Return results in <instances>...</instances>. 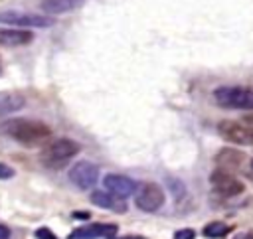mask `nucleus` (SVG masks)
Returning a JSON list of instances; mask_svg holds the SVG:
<instances>
[{"label": "nucleus", "mask_w": 253, "mask_h": 239, "mask_svg": "<svg viewBox=\"0 0 253 239\" xmlns=\"http://www.w3.org/2000/svg\"><path fill=\"white\" fill-rule=\"evenodd\" d=\"M69 180L73 186H77L81 190H89L99 180V166L89 160H81L69 170Z\"/></svg>", "instance_id": "nucleus-8"}, {"label": "nucleus", "mask_w": 253, "mask_h": 239, "mask_svg": "<svg viewBox=\"0 0 253 239\" xmlns=\"http://www.w3.org/2000/svg\"><path fill=\"white\" fill-rule=\"evenodd\" d=\"M34 40V34L28 30H0V47L26 45Z\"/></svg>", "instance_id": "nucleus-13"}, {"label": "nucleus", "mask_w": 253, "mask_h": 239, "mask_svg": "<svg viewBox=\"0 0 253 239\" xmlns=\"http://www.w3.org/2000/svg\"><path fill=\"white\" fill-rule=\"evenodd\" d=\"M89 199H91V203H95V205H99V207H103V209H111V211H115V213H125V211L128 209L126 201H123V198H119V196H115V194H111V192L95 190V192L89 196Z\"/></svg>", "instance_id": "nucleus-10"}, {"label": "nucleus", "mask_w": 253, "mask_h": 239, "mask_svg": "<svg viewBox=\"0 0 253 239\" xmlns=\"http://www.w3.org/2000/svg\"><path fill=\"white\" fill-rule=\"evenodd\" d=\"M83 0H42V10L45 14H65L79 8Z\"/></svg>", "instance_id": "nucleus-15"}, {"label": "nucleus", "mask_w": 253, "mask_h": 239, "mask_svg": "<svg viewBox=\"0 0 253 239\" xmlns=\"http://www.w3.org/2000/svg\"><path fill=\"white\" fill-rule=\"evenodd\" d=\"M117 225L115 223H95V225H87V227H79L75 231L69 233L67 239H97V237H111L117 233Z\"/></svg>", "instance_id": "nucleus-11"}, {"label": "nucleus", "mask_w": 253, "mask_h": 239, "mask_svg": "<svg viewBox=\"0 0 253 239\" xmlns=\"http://www.w3.org/2000/svg\"><path fill=\"white\" fill-rule=\"evenodd\" d=\"M243 162H245V154L235 148H221L215 154V164L219 170H227V172L237 170V168H241Z\"/></svg>", "instance_id": "nucleus-12"}, {"label": "nucleus", "mask_w": 253, "mask_h": 239, "mask_svg": "<svg viewBox=\"0 0 253 239\" xmlns=\"http://www.w3.org/2000/svg\"><path fill=\"white\" fill-rule=\"evenodd\" d=\"M109 239H117V237H109ZM119 239H144V237H136V235H128V237H119Z\"/></svg>", "instance_id": "nucleus-21"}, {"label": "nucleus", "mask_w": 253, "mask_h": 239, "mask_svg": "<svg viewBox=\"0 0 253 239\" xmlns=\"http://www.w3.org/2000/svg\"><path fill=\"white\" fill-rule=\"evenodd\" d=\"M0 22L8 26H26V28H49L53 20L40 14H26L20 10H4L0 12Z\"/></svg>", "instance_id": "nucleus-5"}, {"label": "nucleus", "mask_w": 253, "mask_h": 239, "mask_svg": "<svg viewBox=\"0 0 253 239\" xmlns=\"http://www.w3.org/2000/svg\"><path fill=\"white\" fill-rule=\"evenodd\" d=\"M249 174H251V176H253V160H251V162H249Z\"/></svg>", "instance_id": "nucleus-23"}, {"label": "nucleus", "mask_w": 253, "mask_h": 239, "mask_svg": "<svg viewBox=\"0 0 253 239\" xmlns=\"http://www.w3.org/2000/svg\"><path fill=\"white\" fill-rule=\"evenodd\" d=\"M134 203H136L138 209H142L146 213H152L158 207H162V203H164V192L154 182L142 184L140 190H138V194H136V198H134Z\"/></svg>", "instance_id": "nucleus-6"}, {"label": "nucleus", "mask_w": 253, "mask_h": 239, "mask_svg": "<svg viewBox=\"0 0 253 239\" xmlns=\"http://www.w3.org/2000/svg\"><path fill=\"white\" fill-rule=\"evenodd\" d=\"M194 237H196L194 229H180L174 233V239H194Z\"/></svg>", "instance_id": "nucleus-18"}, {"label": "nucleus", "mask_w": 253, "mask_h": 239, "mask_svg": "<svg viewBox=\"0 0 253 239\" xmlns=\"http://www.w3.org/2000/svg\"><path fill=\"white\" fill-rule=\"evenodd\" d=\"M245 120H247L249 124H253V113H251V115H245Z\"/></svg>", "instance_id": "nucleus-22"}, {"label": "nucleus", "mask_w": 253, "mask_h": 239, "mask_svg": "<svg viewBox=\"0 0 253 239\" xmlns=\"http://www.w3.org/2000/svg\"><path fill=\"white\" fill-rule=\"evenodd\" d=\"M24 97L14 91H0V115L16 113L24 107Z\"/></svg>", "instance_id": "nucleus-14"}, {"label": "nucleus", "mask_w": 253, "mask_h": 239, "mask_svg": "<svg viewBox=\"0 0 253 239\" xmlns=\"http://www.w3.org/2000/svg\"><path fill=\"white\" fill-rule=\"evenodd\" d=\"M12 176H14V170L10 166H6L4 162H0V178L2 180H10Z\"/></svg>", "instance_id": "nucleus-19"}, {"label": "nucleus", "mask_w": 253, "mask_h": 239, "mask_svg": "<svg viewBox=\"0 0 253 239\" xmlns=\"http://www.w3.org/2000/svg\"><path fill=\"white\" fill-rule=\"evenodd\" d=\"M210 184H211V188L217 192V194H221V196H225V198H233V196H239L241 192H243V182L241 180H237L231 172H227V170H215V172H211V176H210Z\"/></svg>", "instance_id": "nucleus-7"}, {"label": "nucleus", "mask_w": 253, "mask_h": 239, "mask_svg": "<svg viewBox=\"0 0 253 239\" xmlns=\"http://www.w3.org/2000/svg\"><path fill=\"white\" fill-rule=\"evenodd\" d=\"M229 231H231V227L225 225V223H221V221H211V223H208V225L204 227V235L210 237V239H221V237H225Z\"/></svg>", "instance_id": "nucleus-16"}, {"label": "nucleus", "mask_w": 253, "mask_h": 239, "mask_svg": "<svg viewBox=\"0 0 253 239\" xmlns=\"http://www.w3.org/2000/svg\"><path fill=\"white\" fill-rule=\"evenodd\" d=\"M2 128H4V132L8 136H12L14 140L24 142V144L43 142L51 134V128L47 124H43L40 120H30V119H12V120H6L2 124Z\"/></svg>", "instance_id": "nucleus-1"}, {"label": "nucleus", "mask_w": 253, "mask_h": 239, "mask_svg": "<svg viewBox=\"0 0 253 239\" xmlns=\"http://www.w3.org/2000/svg\"><path fill=\"white\" fill-rule=\"evenodd\" d=\"M79 150H81V146L75 140H71V138H59V140H53L42 152V160H43L45 166H65V160L73 158Z\"/></svg>", "instance_id": "nucleus-3"}, {"label": "nucleus", "mask_w": 253, "mask_h": 239, "mask_svg": "<svg viewBox=\"0 0 253 239\" xmlns=\"http://www.w3.org/2000/svg\"><path fill=\"white\" fill-rule=\"evenodd\" d=\"M213 101L223 109L253 111V89L249 87H217Z\"/></svg>", "instance_id": "nucleus-2"}, {"label": "nucleus", "mask_w": 253, "mask_h": 239, "mask_svg": "<svg viewBox=\"0 0 253 239\" xmlns=\"http://www.w3.org/2000/svg\"><path fill=\"white\" fill-rule=\"evenodd\" d=\"M217 130L231 144H239V146L253 144V126L251 124H243V122H235V120H221L217 124Z\"/></svg>", "instance_id": "nucleus-4"}, {"label": "nucleus", "mask_w": 253, "mask_h": 239, "mask_svg": "<svg viewBox=\"0 0 253 239\" xmlns=\"http://www.w3.org/2000/svg\"><path fill=\"white\" fill-rule=\"evenodd\" d=\"M0 239H10V229L6 225H0Z\"/></svg>", "instance_id": "nucleus-20"}, {"label": "nucleus", "mask_w": 253, "mask_h": 239, "mask_svg": "<svg viewBox=\"0 0 253 239\" xmlns=\"http://www.w3.org/2000/svg\"><path fill=\"white\" fill-rule=\"evenodd\" d=\"M36 237H38V239H57L55 233H53L51 229H47V227H40V229L36 231Z\"/></svg>", "instance_id": "nucleus-17"}, {"label": "nucleus", "mask_w": 253, "mask_h": 239, "mask_svg": "<svg viewBox=\"0 0 253 239\" xmlns=\"http://www.w3.org/2000/svg\"><path fill=\"white\" fill-rule=\"evenodd\" d=\"M103 184H105V190L119 196V198H128L130 194L136 192V182L128 176H123V174H107L103 178Z\"/></svg>", "instance_id": "nucleus-9"}]
</instances>
